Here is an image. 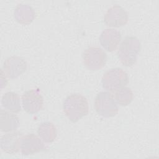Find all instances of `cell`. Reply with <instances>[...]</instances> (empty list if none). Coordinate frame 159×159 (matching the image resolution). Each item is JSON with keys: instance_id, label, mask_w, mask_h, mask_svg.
<instances>
[{"instance_id": "cell-1", "label": "cell", "mask_w": 159, "mask_h": 159, "mask_svg": "<svg viewBox=\"0 0 159 159\" xmlns=\"http://www.w3.org/2000/svg\"><path fill=\"white\" fill-rule=\"evenodd\" d=\"M63 109L70 120L76 122L88 114V102L83 95L78 93L71 94L65 99Z\"/></svg>"}, {"instance_id": "cell-2", "label": "cell", "mask_w": 159, "mask_h": 159, "mask_svg": "<svg viewBox=\"0 0 159 159\" xmlns=\"http://www.w3.org/2000/svg\"><path fill=\"white\" fill-rule=\"evenodd\" d=\"M140 50V42L136 37L127 36L121 42L118 50L117 57L125 66L134 65Z\"/></svg>"}, {"instance_id": "cell-3", "label": "cell", "mask_w": 159, "mask_h": 159, "mask_svg": "<svg viewBox=\"0 0 159 159\" xmlns=\"http://www.w3.org/2000/svg\"><path fill=\"white\" fill-rule=\"evenodd\" d=\"M94 108L99 115L104 117L115 116L119 111L114 95L107 91H102L96 95Z\"/></svg>"}, {"instance_id": "cell-4", "label": "cell", "mask_w": 159, "mask_h": 159, "mask_svg": "<svg viewBox=\"0 0 159 159\" xmlns=\"http://www.w3.org/2000/svg\"><path fill=\"white\" fill-rule=\"evenodd\" d=\"M101 83L104 89L114 92L128 84L129 77L122 68H112L104 73Z\"/></svg>"}, {"instance_id": "cell-5", "label": "cell", "mask_w": 159, "mask_h": 159, "mask_svg": "<svg viewBox=\"0 0 159 159\" xmlns=\"http://www.w3.org/2000/svg\"><path fill=\"white\" fill-rule=\"evenodd\" d=\"M84 65L89 70L95 71L102 68L107 61L106 52L98 46H91L82 53Z\"/></svg>"}, {"instance_id": "cell-6", "label": "cell", "mask_w": 159, "mask_h": 159, "mask_svg": "<svg viewBox=\"0 0 159 159\" xmlns=\"http://www.w3.org/2000/svg\"><path fill=\"white\" fill-rule=\"evenodd\" d=\"M129 20L127 11L120 6L115 4L106 11L104 21L106 25L112 27H119L125 25Z\"/></svg>"}, {"instance_id": "cell-7", "label": "cell", "mask_w": 159, "mask_h": 159, "mask_svg": "<svg viewBox=\"0 0 159 159\" xmlns=\"http://www.w3.org/2000/svg\"><path fill=\"white\" fill-rule=\"evenodd\" d=\"M22 102L25 111L29 114H35L42 109L43 99L38 89H31L22 94Z\"/></svg>"}, {"instance_id": "cell-8", "label": "cell", "mask_w": 159, "mask_h": 159, "mask_svg": "<svg viewBox=\"0 0 159 159\" xmlns=\"http://www.w3.org/2000/svg\"><path fill=\"white\" fill-rule=\"evenodd\" d=\"M27 63L24 59L17 56L9 57L3 64V70L7 76L12 79L18 77L25 71Z\"/></svg>"}, {"instance_id": "cell-9", "label": "cell", "mask_w": 159, "mask_h": 159, "mask_svg": "<svg viewBox=\"0 0 159 159\" xmlns=\"http://www.w3.org/2000/svg\"><path fill=\"white\" fill-rule=\"evenodd\" d=\"M45 148L42 140L34 134H29L22 137L20 151L24 155H33L43 150Z\"/></svg>"}, {"instance_id": "cell-10", "label": "cell", "mask_w": 159, "mask_h": 159, "mask_svg": "<svg viewBox=\"0 0 159 159\" xmlns=\"http://www.w3.org/2000/svg\"><path fill=\"white\" fill-rule=\"evenodd\" d=\"M22 134L19 131L7 133L1 139V148L2 150L8 154L18 152L20 149V142Z\"/></svg>"}, {"instance_id": "cell-11", "label": "cell", "mask_w": 159, "mask_h": 159, "mask_svg": "<svg viewBox=\"0 0 159 159\" xmlns=\"http://www.w3.org/2000/svg\"><path fill=\"white\" fill-rule=\"evenodd\" d=\"M121 40L120 32L115 29L104 30L99 37L101 46L108 52H113L117 48Z\"/></svg>"}, {"instance_id": "cell-12", "label": "cell", "mask_w": 159, "mask_h": 159, "mask_svg": "<svg viewBox=\"0 0 159 159\" xmlns=\"http://www.w3.org/2000/svg\"><path fill=\"white\" fill-rule=\"evenodd\" d=\"M19 125V117L14 114L6 110L0 111V129L2 132H11Z\"/></svg>"}, {"instance_id": "cell-13", "label": "cell", "mask_w": 159, "mask_h": 159, "mask_svg": "<svg viewBox=\"0 0 159 159\" xmlns=\"http://www.w3.org/2000/svg\"><path fill=\"white\" fill-rule=\"evenodd\" d=\"M14 17L18 22L28 24L34 20L35 12L30 6L26 4H19L14 11Z\"/></svg>"}, {"instance_id": "cell-14", "label": "cell", "mask_w": 159, "mask_h": 159, "mask_svg": "<svg viewBox=\"0 0 159 159\" xmlns=\"http://www.w3.org/2000/svg\"><path fill=\"white\" fill-rule=\"evenodd\" d=\"M1 104L6 109L17 113L20 111V101L19 95L14 92H7L3 94Z\"/></svg>"}, {"instance_id": "cell-15", "label": "cell", "mask_w": 159, "mask_h": 159, "mask_svg": "<svg viewBox=\"0 0 159 159\" xmlns=\"http://www.w3.org/2000/svg\"><path fill=\"white\" fill-rule=\"evenodd\" d=\"M37 134L40 138L46 143L53 142L57 137V129L50 122H42L37 129Z\"/></svg>"}, {"instance_id": "cell-16", "label": "cell", "mask_w": 159, "mask_h": 159, "mask_svg": "<svg viewBox=\"0 0 159 159\" xmlns=\"http://www.w3.org/2000/svg\"><path fill=\"white\" fill-rule=\"evenodd\" d=\"M114 99L116 102L120 106H127L132 101L134 94L130 88L124 86L116 91Z\"/></svg>"}]
</instances>
